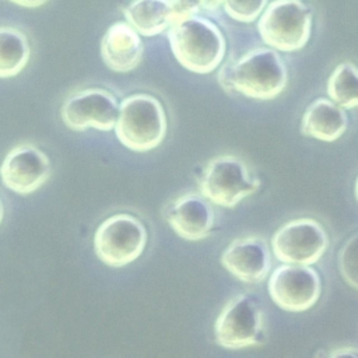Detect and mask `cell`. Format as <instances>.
Segmentation results:
<instances>
[{"label":"cell","mask_w":358,"mask_h":358,"mask_svg":"<svg viewBox=\"0 0 358 358\" xmlns=\"http://www.w3.org/2000/svg\"><path fill=\"white\" fill-rule=\"evenodd\" d=\"M217 78L225 92L270 101L285 90L288 70L282 57L274 49L255 48L225 63Z\"/></svg>","instance_id":"1"},{"label":"cell","mask_w":358,"mask_h":358,"mask_svg":"<svg viewBox=\"0 0 358 358\" xmlns=\"http://www.w3.org/2000/svg\"><path fill=\"white\" fill-rule=\"evenodd\" d=\"M168 41L176 60L189 71L208 74L222 62L227 41L208 18L186 14L168 28Z\"/></svg>","instance_id":"2"},{"label":"cell","mask_w":358,"mask_h":358,"mask_svg":"<svg viewBox=\"0 0 358 358\" xmlns=\"http://www.w3.org/2000/svg\"><path fill=\"white\" fill-rule=\"evenodd\" d=\"M113 129L117 140L126 148L137 152L154 150L166 134L164 106L150 94L129 95L119 103Z\"/></svg>","instance_id":"3"},{"label":"cell","mask_w":358,"mask_h":358,"mask_svg":"<svg viewBox=\"0 0 358 358\" xmlns=\"http://www.w3.org/2000/svg\"><path fill=\"white\" fill-rule=\"evenodd\" d=\"M257 29L270 48L296 52L310 38L312 10L302 0H273L260 14Z\"/></svg>","instance_id":"4"},{"label":"cell","mask_w":358,"mask_h":358,"mask_svg":"<svg viewBox=\"0 0 358 358\" xmlns=\"http://www.w3.org/2000/svg\"><path fill=\"white\" fill-rule=\"evenodd\" d=\"M201 194L221 207H235L260 187V179L250 173L249 166L235 155L211 158L199 179Z\"/></svg>","instance_id":"5"},{"label":"cell","mask_w":358,"mask_h":358,"mask_svg":"<svg viewBox=\"0 0 358 358\" xmlns=\"http://www.w3.org/2000/svg\"><path fill=\"white\" fill-rule=\"evenodd\" d=\"M214 336L215 343L228 350L263 344L266 322L259 301L249 294L231 298L215 319Z\"/></svg>","instance_id":"6"},{"label":"cell","mask_w":358,"mask_h":358,"mask_svg":"<svg viewBox=\"0 0 358 358\" xmlns=\"http://www.w3.org/2000/svg\"><path fill=\"white\" fill-rule=\"evenodd\" d=\"M147 239V229L137 217L119 213L99 224L94 235V250L106 266L119 268L141 256Z\"/></svg>","instance_id":"7"},{"label":"cell","mask_w":358,"mask_h":358,"mask_svg":"<svg viewBox=\"0 0 358 358\" xmlns=\"http://www.w3.org/2000/svg\"><path fill=\"white\" fill-rule=\"evenodd\" d=\"M327 245V232L313 218L288 221L271 236L273 253L282 263L310 266L319 262Z\"/></svg>","instance_id":"8"},{"label":"cell","mask_w":358,"mask_h":358,"mask_svg":"<svg viewBox=\"0 0 358 358\" xmlns=\"http://www.w3.org/2000/svg\"><path fill=\"white\" fill-rule=\"evenodd\" d=\"M268 294L277 306L287 312H305L319 299L322 282L319 273L308 264L284 263L268 278Z\"/></svg>","instance_id":"9"},{"label":"cell","mask_w":358,"mask_h":358,"mask_svg":"<svg viewBox=\"0 0 358 358\" xmlns=\"http://www.w3.org/2000/svg\"><path fill=\"white\" fill-rule=\"evenodd\" d=\"M62 120L76 131L90 127L110 131L117 120L119 102L116 96L103 88L92 87L71 94L62 105Z\"/></svg>","instance_id":"10"},{"label":"cell","mask_w":358,"mask_h":358,"mask_svg":"<svg viewBox=\"0 0 358 358\" xmlns=\"http://www.w3.org/2000/svg\"><path fill=\"white\" fill-rule=\"evenodd\" d=\"M49 176L50 162L48 155L31 143H22L11 148L0 165L3 185L18 194L36 192Z\"/></svg>","instance_id":"11"},{"label":"cell","mask_w":358,"mask_h":358,"mask_svg":"<svg viewBox=\"0 0 358 358\" xmlns=\"http://www.w3.org/2000/svg\"><path fill=\"white\" fill-rule=\"evenodd\" d=\"M221 264L242 282L259 284L271 270L267 242L255 235L234 239L221 255Z\"/></svg>","instance_id":"12"},{"label":"cell","mask_w":358,"mask_h":358,"mask_svg":"<svg viewBox=\"0 0 358 358\" xmlns=\"http://www.w3.org/2000/svg\"><path fill=\"white\" fill-rule=\"evenodd\" d=\"M162 217L173 232L186 241H200L208 236L215 218L207 199L193 192L166 204Z\"/></svg>","instance_id":"13"},{"label":"cell","mask_w":358,"mask_h":358,"mask_svg":"<svg viewBox=\"0 0 358 358\" xmlns=\"http://www.w3.org/2000/svg\"><path fill=\"white\" fill-rule=\"evenodd\" d=\"M143 53L144 46L140 34L127 21L112 24L101 41L102 60L117 73L134 70L140 64Z\"/></svg>","instance_id":"14"},{"label":"cell","mask_w":358,"mask_h":358,"mask_svg":"<svg viewBox=\"0 0 358 358\" xmlns=\"http://www.w3.org/2000/svg\"><path fill=\"white\" fill-rule=\"evenodd\" d=\"M348 126L347 113L327 98H317L309 103L301 120V133L320 141H336Z\"/></svg>","instance_id":"15"},{"label":"cell","mask_w":358,"mask_h":358,"mask_svg":"<svg viewBox=\"0 0 358 358\" xmlns=\"http://www.w3.org/2000/svg\"><path fill=\"white\" fill-rule=\"evenodd\" d=\"M123 14L126 21L144 36L158 35L186 15L173 0H131Z\"/></svg>","instance_id":"16"},{"label":"cell","mask_w":358,"mask_h":358,"mask_svg":"<svg viewBox=\"0 0 358 358\" xmlns=\"http://www.w3.org/2000/svg\"><path fill=\"white\" fill-rule=\"evenodd\" d=\"M31 55L27 35L14 27H0V78L22 71Z\"/></svg>","instance_id":"17"},{"label":"cell","mask_w":358,"mask_h":358,"mask_svg":"<svg viewBox=\"0 0 358 358\" xmlns=\"http://www.w3.org/2000/svg\"><path fill=\"white\" fill-rule=\"evenodd\" d=\"M327 95L343 109L358 108V66L343 62L327 80Z\"/></svg>","instance_id":"18"},{"label":"cell","mask_w":358,"mask_h":358,"mask_svg":"<svg viewBox=\"0 0 358 358\" xmlns=\"http://www.w3.org/2000/svg\"><path fill=\"white\" fill-rule=\"evenodd\" d=\"M338 268L345 282L358 289V234L352 235L338 252Z\"/></svg>","instance_id":"19"},{"label":"cell","mask_w":358,"mask_h":358,"mask_svg":"<svg viewBox=\"0 0 358 358\" xmlns=\"http://www.w3.org/2000/svg\"><path fill=\"white\" fill-rule=\"evenodd\" d=\"M225 13L235 21L253 22L267 6V0H224Z\"/></svg>","instance_id":"20"},{"label":"cell","mask_w":358,"mask_h":358,"mask_svg":"<svg viewBox=\"0 0 358 358\" xmlns=\"http://www.w3.org/2000/svg\"><path fill=\"white\" fill-rule=\"evenodd\" d=\"M183 14H196L201 10V0H173Z\"/></svg>","instance_id":"21"},{"label":"cell","mask_w":358,"mask_h":358,"mask_svg":"<svg viewBox=\"0 0 358 358\" xmlns=\"http://www.w3.org/2000/svg\"><path fill=\"white\" fill-rule=\"evenodd\" d=\"M18 6L22 7H28V8H34V7H39L42 4H45L48 0H10Z\"/></svg>","instance_id":"22"},{"label":"cell","mask_w":358,"mask_h":358,"mask_svg":"<svg viewBox=\"0 0 358 358\" xmlns=\"http://www.w3.org/2000/svg\"><path fill=\"white\" fill-rule=\"evenodd\" d=\"M224 0H201V10H207V11H214L217 10Z\"/></svg>","instance_id":"23"},{"label":"cell","mask_w":358,"mask_h":358,"mask_svg":"<svg viewBox=\"0 0 358 358\" xmlns=\"http://www.w3.org/2000/svg\"><path fill=\"white\" fill-rule=\"evenodd\" d=\"M330 357H337V355H358V351L354 350L352 347H350V350H337V351H331L329 352Z\"/></svg>","instance_id":"24"},{"label":"cell","mask_w":358,"mask_h":358,"mask_svg":"<svg viewBox=\"0 0 358 358\" xmlns=\"http://www.w3.org/2000/svg\"><path fill=\"white\" fill-rule=\"evenodd\" d=\"M3 215H4V207H3V200L0 197V224L3 221Z\"/></svg>","instance_id":"25"},{"label":"cell","mask_w":358,"mask_h":358,"mask_svg":"<svg viewBox=\"0 0 358 358\" xmlns=\"http://www.w3.org/2000/svg\"><path fill=\"white\" fill-rule=\"evenodd\" d=\"M355 197H357V200H358V178H357V180H355Z\"/></svg>","instance_id":"26"}]
</instances>
